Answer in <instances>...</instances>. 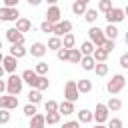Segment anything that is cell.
<instances>
[{
  "instance_id": "cell-1",
  "label": "cell",
  "mask_w": 128,
  "mask_h": 128,
  "mask_svg": "<svg viewBox=\"0 0 128 128\" xmlns=\"http://www.w3.org/2000/svg\"><path fill=\"white\" fill-rule=\"evenodd\" d=\"M22 84H24L22 76H18V74H10V78L6 80V94L18 96V94L22 92Z\"/></svg>"
},
{
  "instance_id": "cell-2",
  "label": "cell",
  "mask_w": 128,
  "mask_h": 128,
  "mask_svg": "<svg viewBox=\"0 0 128 128\" xmlns=\"http://www.w3.org/2000/svg\"><path fill=\"white\" fill-rule=\"evenodd\" d=\"M124 86H126V78H124L122 74H114V76H112V80L106 84V90H108L110 94H118Z\"/></svg>"
},
{
  "instance_id": "cell-3",
  "label": "cell",
  "mask_w": 128,
  "mask_h": 128,
  "mask_svg": "<svg viewBox=\"0 0 128 128\" xmlns=\"http://www.w3.org/2000/svg\"><path fill=\"white\" fill-rule=\"evenodd\" d=\"M20 18L18 8H10V6H2L0 8V20L2 22H16Z\"/></svg>"
},
{
  "instance_id": "cell-4",
  "label": "cell",
  "mask_w": 128,
  "mask_h": 128,
  "mask_svg": "<svg viewBox=\"0 0 128 128\" xmlns=\"http://www.w3.org/2000/svg\"><path fill=\"white\" fill-rule=\"evenodd\" d=\"M88 38H90V42H92L94 46H102V44H104V40H106L104 30H102V28H98V26H92V28L88 30Z\"/></svg>"
},
{
  "instance_id": "cell-5",
  "label": "cell",
  "mask_w": 128,
  "mask_h": 128,
  "mask_svg": "<svg viewBox=\"0 0 128 128\" xmlns=\"http://www.w3.org/2000/svg\"><path fill=\"white\" fill-rule=\"evenodd\" d=\"M80 98V92L76 88V82L74 80H68L66 86H64V100H70V102H76Z\"/></svg>"
},
{
  "instance_id": "cell-6",
  "label": "cell",
  "mask_w": 128,
  "mask_h": 128,
  "mask_svg": "<svg viewBox=\"0 0 128 128\" xmlns=\"http://www.w3.org/2000/svg\"><path fill=\"white\" fill-rule=\"evenodd\" d=\"M126 16H124V8H116V6H112L108 12H106V20H108V24H118V22H122Z\"/></svg>"
},
{
  "instance_id": "cell-7",
  "label": "cell",
  "mask_w": 128,
  "mask_h": 128,
  "mask_svg": "<svg viewBox=\"0 0 128 128\" xmlns=\"http://www.w3.org/2000/svg\"><path fill=\"white\" fill-rule=\"evenodd\" d=\"M70 30H72V22H70V20H60V22H56V24H54L52 34L62 38V36H64V34H68Z\"/></svg>"
},
{
  "instance_id": "cell-8",
  "label": "cell",
  "mask_w": 128,
  "mask_h": 128,
  "mask_svg": "<svg viewBox=\"0 0 128 128\" xmlns=\"http://www.w3.org/2000/svg\"><path fill=\"white\" fill-rule=\"evenodd\" d=\"M0 108H6V110H14V108H18V96H12V94H0Z\"/></svg>"
},
{
  "instance_id": "cell-9",
  "label": "cell",
  "mask_w": 128,
  "mask_h": 128,
  "mask_svg": "<svg viewBox=\"0 0 128 128\" xmlns=\"http://www.w3.org/2000/svg\"><path fill=\"white\" fill-rule=\"evenodd\" d=\"M6 38H8L10 44H24V34L20 30H16V28H8L6 30Z\"/></svg>"
},
{
  "instance_id": "cell-10",
  "label": "cell",
  "mask_w": 128,
  "mask_h": 128,
  "mask_svg": "<svg viewBox=\"0 0 128 128\" xmlns=\"http://www.w3.org/2000/svg\"><path fill=\"white\" fill-rule=\"evenodd\" d=\"M92 114L96 118V124H104L108 120V108H106V104H96V110Z\"/></svg>"
},
{
  "instance_id": "cell-11",
  "label": "cell",
  "mask_w": 128,
  "mask_h": 128,
  "mask_svg": "<svg viewBox=\"0 0 128 128\" xmlns=\"http://www.w3.org/2000/svg\"><path fill=\"white\" fill-rule=\"evenodd\" d=\"M46 20L50 22V24H56V22H60V16H62V12H60V8L54 4V6H50L48 10H46Z\"/></svg>"
},
{
  "instance_id": "cell-12",
  "label": "cell",
  "mask_w": 128,
  "mask_h": 128,
  "mask_svg": "<svg viewBox=\"0 0 128 128\" xmlns=\"http://www.w3.org/2000/svg\"><path fill=\"white\" fill-rule=\"evenodd\" d=\"M22 80H24L26 84H30V88H36V86H38L40 76H38L34 70H24V72H22Z\"/></svg>"
},
{
  "instance_id": "cell-13",
  "label": "cell",
  "mask_w": 128,
  "mask_h": 128,
  "mask_svg": "<svg viewBox=\"0 0 128 128\" xmlns=\"http://www.w3.org/2000/svg\"><path fill=\"white\" fill-rule=\"evenodd\" d=\"M28 52H30L34 58H42V56L48 52V46H46V44H42V42H34V44L30 46V50H28Z\"/></svg>"
},
{
  "instance_id": "cell-14",
  "label": "cell",
  "mask_w": 128,
  "mask_h": 128,
  "mask_svg": "<svg viewBox=\"0 0 128 128\" xmlns=\"http://www.w3.org/2000/svg\"><path fill=\"white\" fill-rule=\"evenodd\" d=\"M2 66H4V70L6 72H10V74H14L16 72V66H18V58H14V56H4V60H2Z\"/></svg>"
},
{
  "instance_id": "cell-15",
  "label": "cell",
  "mask_w": 128,
  "mask_h": 128,
  "mask_svg": "<svg viewBox=\"0 0 128 128\" xmlns=\"http://www.w3.org/2000/svg\"><path fill=\"white\" fill-rule=\"evenodd\" d=\"M58 112L64 114V116H70L72 112H76V110H74V102H70V100L60 102V104H58Z\"/></svg>"
},
{
  "instance_id": "cell-16",
  "label": "cell",
  "mask_w": 128,
  "mask_h": 128,
  "mask_svg": "<svg viewBox=\"0 0 128 128\" xmlns=\"http://www.w3.org/2000/svg\"><path fill=\"white\" fill-rule=\"evenodd\" d=\"M30 128H46V118H44V114H34L32 118H30Z\"/></svg>"
},
{
  "instance_id": "cell-17",
  "label": "cell",
  "mask_w": 128,
  "mask_h": 128,
  "mask_svg": "<svg viewBox=\"0 0 128 128\" xmlns=\"http://www.w3.org/2000/svg\"><path fill=\"white\" fill-rule=\"evenodd\" d=\"M26 48H24V44H12V48H10V56H14V58H24L26 56Z\"/></svg>"
},
{
  "instance_id": "cell-18",
  "label": "cell",
  "mask_w": 128,
  "mask_h": 128,
  "mask_svg": "<svg viewBox=\"0 0 128 128\" xmlns=\"http://www.w3.org/2000/svg\"><path fill=\"white\" fill-rule=\"evenodd\" d=\"M92 58H94L96 62H106V60H108V52H106L102 46H96L94 52H92Z\"/></svg>"
},
{
  "instance_id": "cell-19",
  "label": "cell",
  "mask_w": 128,
  "mask_h": 128,
  "mask_svg": "<svg viewBox=\"0 0 128 128\" xmlns=\"http://www.w3.org/2000/svg\"><path fill=\"white\" fill-rule=\"evenodd\" d=\"M76 88H78V92H80V94H88V92L92 90V82H90L88 78H82V80H78V82H76Z\"/></svg>"
},
{
  "instance_id": "cell-20",
  "label": "cell",
  "mask_w": 128,
  "mask_h": 128,
  "mask_svg": "<svg viewBox=\"0 0 128 128\" xmlns=\"http://www.w3.org/2000/svg\"><path fill=\"white\" fill-rule=\"evenodd\" d=\"M92 120H94V114H92L90 110L82 108V110L78 112V122H80V124H90Z\"/></svg>"
},
{
  "instance_id": "cell-21",
  "label": "cell",
  "mask_w": 128,
  "mask_h": 128,
  "mask_svg": "<svg viewBox=\"0 0 128 128\" xmlns=\"http://www.w3.org/2000/svg\"><path fill=\"white\" fill-rule=\"evenodd\" d=\"M16 30H20V32L24 34V32L32 30V22H30L28 18H18V20H16Z\"/></svg>"
},
{
  "instance_id": "cell-22",
  "label": "cell",
  "mask_w": 128,
  "mask_h": 128,
  "mask_svg": "<svg viewBox=\"0 0 128 128\" xmlns=\"http://www.w3.org/2000/svg\"><path fill=\"white\" fill-rule=\"evenodd\" d=\"M80 58H82V52H80V48H70V50H68V60H66V62L80 64Z\"/></svg>"
},
{
  "instance_id": "cell-23",
  "label": "cell",
  "mask_w": 128,
  "mask_h": 128,
  "mask_svg": "<svg viewBox=\"0 0 128 128\" xmlns=\"http://www.w3.org/2000/svg\"><path fill=\"white\" fill-rule=\"evenodd\" d=\"M28 102H30V104L42 102V92H40L38 88H30V92H28Z\"/></svg>"
},
{
  "instance_id": "cell-24",
  "label": "cell",
  "mask_w": 128,
  "mask_h": 128,
  "mask_svg": "<svg viewBox=\"0 0 128 128\" xmlns=\"http://www.w3.org/2000/svg\"><path fill=\"white\" fill-rule=\"evenodd\" d=\"M80 66H82L84 70H94L96 60H94L92 56H82V58H80Z\"/></svg>"
},
{
  "instance_id": "cell-25",
  "label": "cell",
  "mask_w": 128,
  "mask_h": 128,
  "mask_svg": "<svg viewBox=\"0 0 128 128\" xmlns=\"http://www.w3.org/2000/svg\"><path fill=\"white\" fill-rule=\"evenodd\" d=\"M88 8H86V4L84 2H80V0H74V4H72V12L76 14V16H84V12H86Z\"/></svg>"
},
{
  "instance_id": "cell-26",
  "label": "cell",
  "mask_w": 128,
  "mask_h": 128,
  "mask_svg": "<svg viewBox=\"0 0 128 128\" xmlns=\"http://www.w3.org/2000/svg\"><path fill=\"white\" fill-rule=\"evenodd\" d=\"M74 44H76V38H74V34H72V32H68V34H64V36H62V46H64V48H68V50H70V48H74Z\"/></svg>"
},
{
  "instance_id": "cell-27",
  "label": "cell",
  "mask_w": 128,
  "mask_h": 128,
  "mask_svg": "<svg viewBox=\"0 0 128 128\" xmlns=\"http://www.w3.org/2000/svg\"><path fill=\"white\" fill-rule=\"evenodd\" d=\"M104 36H106L108 40H116V38H118V28H116L114 24H108L106 30H104Z\"/></svg>"
},
{
  "instance_id": "cell-28",
  "label": "cell",
  "mask_w": 128,
  "mask_h": 128,
  "mask_svg": "<svg viewBox=\"0 0 128 128\" xmlns=\"http://www.w3.org/2000/svg\"><path fill=\"white\" fill-rule=\"evenodd\" d=\"M58 48H62V38L52 34L50 40H48V50H58Z\"/></svg>"
},
{
  "instance_id": "cell-29",
  "label": "cell",
  "mask_w": 128,
  "mask_h": 128,
  "mask_svg": "<svg viewBox=\"0 0 128 128\" xmlns=\"http://www.w3.org/2000/svg\"><path fill=\"white\" fill-rule=\"evenodd\" d=\"M106 108H108V110H114V112H116V110H120V108H122V102H120V98H116V96H110V100L106 102Z\"/></svg>"
},
{
  "instance_id": "cell-30",
  "label": "cell",
  "mask_w": 128,
  "mask_h": 128,
  "mask_svg": "<svg viewBox=\"0 0 128 128\" xmlns=\"http://www.w3.org/2000/svg\"><path fill=\"white\" fill-rule=\"evenodd\" d=\"M94 44L88 40V42H82V46H80V52H82V56H92V52H94Z\"/></svg>"
},
{
  "instance_id": "cell-31",
  "label": "cell",
  "mask_w": 128,
  "mask_h": 128,
  "mask_svg": "<svg viewBox=\"0 0 128 128\" xmlns=\"http://www.w3.org/2000/svg\"><path fill=\"white\" fill-rule=\"evenodd\" d=\"M60 112H46L44 114V118H46V124H58L60 122Z\"/></svg>"
},
{
  "instance_id": "cell-32",
  "label": "cell",
  "mask_w": 128,
  "mask_h": 128,
  "mask_svg": "<svg viewBox=\"0 0 128 128\" xmlns=\"http://www.w3.org/2000/svg\"><path fill=\"white\" fill-rule=\"evenodd\" d=\"M96 18H98V10H94V8H88V10L84 12V20H86V22L94 24V22H96Z\"/></svg>"
},
{
  "instance_id": "cell-33",
  "label": "cell",
  "mask_w": 128,
  "mask_h": 128,
  "mask_svg": "<svg viewBox=\"0 0 128 128\" xmlns=\"http://www.w3.org/2000/svg\"><path fill=\"white\" fill-rule=\"evenodd\" d=\"M94 72H96V76H106L108 74V64L106 62H96Z\"/></svg>"
},
{
  "instance_id": "cell-34",
  "label": "cell",
  "mask_w": 128,
  "mask_h": 128,
  "mask_svg": "<svg viewBox=\"0 0 128 128\" xmlns=\"http://www.w3.org/2000/svg\"><path fill=\"white\" fill-rule=\"evenodd\" d=\"M34 72H36L38 76H46V74H48V64H46V62H38L36 68H34Z\"/></svg>"
},
{
  "instance_id": "cell-35",
  "label": "cell",
  "mask_w": 128,
  "mask_h": 128,
  "mask_svg": "<svg viewBox=\"0 0 128 128\" xmlns=\"http://www.w3.org/2000/svg\"><path fill=\"white\" fill-rule=\"evenodd\" d=\"M110 8H112V0H98V10H100V12L106 14Z\"/></svg>"
},
{
  "instance_id": "cell-36",
  "label": "cell",
  "mask_w": 128,
  "mask_h": 128,
  "mask_svg": "<svg viewBox=\"0 0 128 128\" xmlns=\"http://www.w3.org/2000/svg\"><path fill=\"white\" fill-rule=\"evenodd\" d=\"M34 114H36V104H30V102H28V104L24 106V116H28V118H32Z\"/></svg>"
},
{
  "instance_id": "cell-37",
  "label": "cell",
  "mask_w": 128,
  "mask_h": 128,
  "mask_svg": "<svg viewBox=\"0 0 128 128\" xmlns=\"http://www.w3.org/2000/svg\"><path fill=\"white\" fill-rule=\"evenodd\" d=\"M10 122V110L0 108V124H8Z\"/></svg>"
},
{
  "instance_id": "cell-38",
  "label": "cell",
  "mask_w": 128,
  "mask_h": 128,
  "mask_svg": "<svg viewBox=\"0 0 128 128\" xmlns=\"http://www.w3.org/2000/svg\"><path fill=\"white\" fill-rule=\"evenodd\" d=\"M56 56H58V60L66 62V60H68V48H64V46L58 48V50H56Z\"/></svg>"
},
{
  "instance_id": "cell-39",
  "label": "cell",
  "mask_w": 128,
  "mask_h": 128,
  "mask_svg": "<svg viewBox=\"0 0 128 128\" xmlns=\"http://www.w3.org/2000/svg\"><path fill=\"white\" fill-rule=\"evenodd\" d=\"M44 108H46V112H58V102L56 100H48L44 104Z\"/></svg>"
},
{
  "instance_id": "cell-40",
  "label": "cell",
  "mask_w": 128,
  "mask_h": 128,
  "mask_svg": "<svg viewBox=\"0 0 128 128\" xmlns=\"http://www.w3.org/2000/svg\"><path fill=\"white\" fill-rule=\"evenodd\" d=\"M52 28H54V24H50L48 20H44V22L40 24V30H42L44 34H52Z\"/></svg>"
},
{
  "instance_id": "cell-41",
  "label": "cell",
  "mask_w": 128,
  "mask_h": 128,
  "mask_svg": "<svg viewBox=\"0 0 128 128\" xmlns=\"http://www.w3.org/2000/svg\"><path fill=\"white\" fill-rule=\"evenodd\" d=\"M48 86H50V82H48V78H46V76H40V80H38V86H36V88H38V90L42 92V90H46Z\"/></svg>"
},
{
  "instance_id": "cell-42",
  "label": "cell",
  "mask_w": 128,
  "mask_h": 128,
  "mask_svg": "<svg viewBox=\"0 0 128 128\" xmlns=\"http://www.w3.org/2000/svg\"><path fill=\"white\" fill-rule=\"evenodd\" d=\"M102 48H104V50L110 54V52L114 50V40H108V38H106V40H104V44H102Z\"/></svg>"
},
{
  "instance_id": "cell-43",
  "label": "cell",
  "mask_w": 128,
  "mask_h": 128,
  "mask_svg": "<svg viewBox=\"0 0 128 128\" xmlns=\"http://www.w3.org/2000/svg\"><path fill=\"white\" fill-rule=\"evenodd\" d=\"M108 128H122V120L120 118H112L108 122Z\"/></svg>"
},
{
  "instance_id": "cell-44",
  "label": "cell",
  "mask_w": 128,
  "mask_h": 128,
  "mask_svg": "<svg viewBox=\"0 0 128 128\" xmlns=\"http://www.w3.org/2000/svg\"><path fill=\"white\" fill-rule=\"evenodd\" d=\"M62 128H80V122L78 120H68L62 124Z\"/></svg>"
},
{
  "instance_id": "cell-45",
  "label": "cell",
  "mask_w": 128,
  "mask_h": 128,
  "mask_svg": "<svg viewBox=\"0 0 128 128\" xmlns=\"http://www.w3.org/2000/svg\"><path fill=\"white\" fill-rule=\"evenodd\" d=\"M120 66H122V68H128V52L120 56Z\"/></svg>"
},
{
  "instance_id": "cell-46",
  "label": "cell",
  "mask_w": 128,
  "mask_h": 128,
  "mask_svg": "<svg viewBox=\"0 0 128 128\" xmlns=\"http://www.w3.org/2000/svg\"><path fill=\"white\" fill-rule=\"evenodd\" d=\"M18 2H20V0H4V6H10V8H18Z\"/></svg>"
},
{
  "instance_id": "cell-47",
  "label": "cell",
  "mask_w": 128,
  "mask_h": 128,
  "mask_svg": "<svg viewBox=\"0 0 128 128\" xmlns=\"http://www.w3.org/2000/svg\"><path fill=\"white\" fill-rule=\"evenodd\" d=\"M4 92H6V80L0 78V94H4Z\"/></svg>"
},
{
  "instance_id": "cell-48",
  "label": "cell",
  "mask_w": 128,
  "mask_h": 128,
  "mask_svg": "<svg viewBox=\"0 0 128 128\" xmlns=\"http://www.w3.org/2000/svg\"><path fill=\"white\" fill-rule=\"evenodd\" d=\"M40 2H42V0H28V4H30V6H38Z\"/></svg>"
},
{
  "instance_id": "cell-49",
  "label": "cell",
  "mask_w": 128,
  "mask_h": 128,
  "mask_svg": "<svg viewBox=\"0 0 128 128\" xmlns=\"http://www.w3.org/2000/svg\"><path fill=\"white\" fill-rule=\"evenodd\" d=\"M4 72H6V70H4V66H2V64H0V78H2V76H4Z\"/></svg>"
},
{
  "instance_id": "cell-50",
  "label": "cell",
  "mask_w": 128,
  "mask_h": 128,
  "mask_svg": "<svg viewBox=\"0 0 128 128\" xmlns=\"http://www.w3.org/2000/svg\"><path fill=\"white\" fill-rule=\"evenodd\" d=\"M46 2H48V4H50V6H54V4H56V2H58V0H46Z\"/></svg>"
},
{
  "instance_id": "cell-51",
  "label": "cell",
  "mask_w": 128,
  "mask_h": 128,
  "mask_svg": "<svg viewBox=\"0 0 128 128\" xmlns=\"http://www.w3.org/2000/svg\"><path fill=\"white\" fill-rule=\"evenodd\" d=\"M94 128H108V126H104V124H96Z\"/></svg>"
},
{
  "instance_id": "cell-52",
  "label": "cell",
  "mask_w": 128,
  "mask_h": 128,
  "mask_svg": "<svg viewBox=\"0 0 128 128\" xmlns=\"http://www.w3.org/2000/svg\"><path fill=\"white\" fill-rule=\"evenodd\" d=\"M2 60H4V54H2V50H0V64H2Z\"/></svg>"
},
{
  "instance_id": "cell-53",
  "label": "cell",
  "mask_w": 128,
  "mask_h": 128,
  "mask_svg": "<svg viewBox=\"0 0 128 128\" xmlns=\"http://www.w3.org/2000/svg\"><path fill=\"white\" fill-rule=\"evenodd\" d=\"M124 42H126V46H128V32H126V36H124Z\"/></svg>"
},
{
  "instance_id": "cell-54",
  "label": "cell",
  "mask_w": 128,
  "mask_h": 128,
  "mask_svg": "<svg viewBox=\"0 0 128 128\" xmlns=\"http://www.w3.org/2000/svg\"><path fill=\"white\" fill-rule=\"evenodd\" d=\"M124 16H128V6H126V8H124Z\"/></svg>"
},
{
  "instance_id": "cell-55",
  "label": "cell",
  "mask_w": 128,
  "mask_h": 128,
  "mask_svg": "<svg viewBox=\"0 0 128 128\" xmlns=\"http://www.w3.org/2000/svg\"><path fill=\"white\" fill-rule=\"evenodd\" d=\"M80 2H84V4H88V2H90V0H80Z\"/></svg>"
},
{
  "instance_id": "cell-56",
  "label": "cell",
  "mask_w": 128,
  "mask_h": 128,
  "mask_svg": "<svg viewBox=\"0 0 128 128\" xmlns=\"http://www.w3.org/2000/svg\"><path fill=\"white\" fill-rule=\"evenodd\" d=\"M0 50H2V40H0Z\"/></svg>"
}]
</instances>
